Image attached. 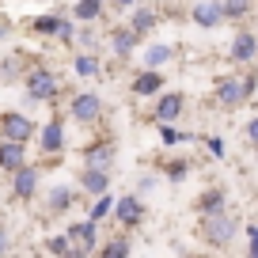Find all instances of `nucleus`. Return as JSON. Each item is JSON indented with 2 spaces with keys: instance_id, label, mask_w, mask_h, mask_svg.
Listing matches in <instances>:
<instances>
[{
  "instance_id": "obj_40",
  "label": "nucleus",
  "mask_w": 258,
  "mask_h": 258,
  "mask_svg": "<svg viewBox=\"0 0 258 258\" xmlns=\"http://www.w3.org/2000/svg\"><path fill=\"white\" fill-rule=\"evenodd\" d=\"M64 258H91V254L84 247H69V254H64Z\"/></svg>"
},
{
  "instance_id": "obj_2",
  "label": "nucleus",
  "mask_w": 258,
  "mask_h": 258,
  "mask_svg": "<svg viewBox=\"0 0 258 258\" xmlns=\"http://www.w3.org/2000/svg\"><path fill=\"white\" fill-rule=\"evenodd\" d=\"M23 91H27L31 103H53V99L61 95V80L53 76L49 64H34V69H27V76H23Z\"/></svg>"
},
{
  "instance_id": "obj_20",
  "label": "nucleus",
  "mask_w": 258,
  "mask_h": 258,
  "mask_svg": "<svg viewBox=\"0 0 258 258\" xmlns=\"http://www.w3.org/2000/svg\"><path fill=\"white\" fill-rule=\"evenodd\" d=\"M220 209H228V190L224 186H209V190H202L194 198V213H198V217H209V213H220Z\"/></svg>"
},
{
  "instance_id": "obj_17",
  "label": "nucleus",
  "mask_w": 258,
  "mask_h": 258,
  "mask_svg": "<svg viewBox=\"0 0 258 258\" xmlns=\"http://www.w3.org/2000/svg\"><path fill=\"white\" fill-rule=\"evenodd\" d=\"M64 235H69L73 247H84L88 254H95V247H99V224H91V220H73Z\"/></svg>"
},
{
  "instance_id": "obj_43",
  "label": "nucleus",
  "mask_w": 258,
  "mask_h": 258,
  "mask_svg": "<svg viewBox=\"0 0 258 258\" xmlns=\"http://www.w3.org/2000/svg\"><path fill=\"white\" fill-rule=\"evenodd\" d=\"M254 152H258V148H254Z\"/></svg>"
},
{
  "instance_id": "obj_18",
  "label": "nucleus",
  "mask_w": 258,
  "mask_h": 258,
  "mask_svg": "<svg viewBox=\"0 0 258 258\" xmlns=\"http://www.w3.org/2000/svg\"><path fill=\"white\" fill-rule=\"evenodd\" d=\"M190 19L198 27H205V31H217V27H224V12H220V0H198L190 8Z\"/></svg>"
},
{
  "instance_id": "obj_33",
  "label": "nucleus",
  "mask_w": 258,
  "mask_h": 258,
  "mask_svg": "<svg viewBox=\"0 0 258 258\" xmlns=\"http://www.w3.org/2000/svg\"><path fill=\"white\" fill-rule=\"evenodd\" d=\"M53 38H57V42H76V23H73V19H61Z\"/></svg>"
},
{
  "instance_id": "obj_24",
  "label": "nucleus",
  "mask_w": 258,
  "mask_h": 258,
  "mask_svg": "<svg viewBox=\"0 0 258 258\" xmlns=\"http://www.w3.org/2000/svg\"><path fill=\"white\" fill-rule=\"evenodd\" d=\"M129 254H133V247H129L125 235H110L106 243L95 247V258H129Z\"/></svg>"
},
{
  "instance_id": "obj_30",
  "label": "nucleus",
  "mask_w": 258,
  "mask_h": 258,
  "mask_svg": "<svg viewBox=\"0 0 258 258\" xmlns=\"http://www.w3.org/2000/svg\"><path fill=\"white\" fill-rule=\"evenodd\" d=\"M239 84H243V95H247V103H250L254 91H258V64H247V73L239 76Z\"/></svg>"
},
{
  "instance_id": "obj_36",
  "label": "nucleus",
  "mask_w": 258,
  "mask_h": 258,
  "mask_svg": "<svg viewBox=\"0 0 258 258\" xmlns=\"http://www.w3.org/2000/svg\"><path fill=\"white\" fill-rule=\"evenodd\" d=\"M247 239H250L247 258H258V224H250V228H247Z\"/></svg>"
},
{
  "instance_id": "obj_14",
  "label": "nucleus",
  "mask_w": 258,
  "mask_h": 258,
  "mask_svg": "<svg viewBox=\"0 0 258 258\" xmlns=\"http://www.w3.org/2000/svg\"><path fill=\"white\" fill-rule=\"evenodd\" d=\"M160 19H163V16L152 8V4H133V12H129V23H125V27L137 34V38H148V34L160 27Z\"/></svg>"
},
{
  "instance_id": "obj_10",
  "label": "nucleus",
  "mask_w": 258,
  "mask_h": 258,
  "mask_svg": "<svg viewBox=\"0 0 258 258\" xmlns=\"http://www.w3.org/2000/svg\"><path fill=\"white\" fill-rule=\"evenodd\" d=\"M213 103L220 106V110H239L243 103H247V95H243V84L239 76H220L217 84H213Z\"/></svg>"
},
{
  "instance_id": "obj_41",
  "label": "nucleus",
  "mask_w": 258,
  "mask_h": 258,
  "mask_svg": "<svg viewBox=\"0 0 258 258\" xmlns=\"http://www.w3.org/2000/svg\"><path fill=\"white\" fill-rule=\"evenodd\" d=\"M106 4H110V8H133L137 0H106Z\"/></svg>"
},
{
  "instance_id": "obj_37",
  "label": "nucleus",
  "mask_w": 258,
  "mask_h": 258,
  "mask_svg": "<svg viewBox=\"0 0 258 258\" xmlns=\"http://www.w3.org/2000/svg\"><path fill=\"white\" fill-rule=\"evenodd\" d=\"M205 148H209L217 160H224V141H220V137H205Z\"/></svg>"
},
{
  "instance_id": "obj_4",
  "label": "nucleus",
  "mask_w": 258,
  "mask_h": 258,
  "mask_svg": "<svg viewBox=\"0 0 258 258\" xmlns=\"http://www.w3.org/2000/svg\"><path fill=\"white\" fill-rule=\"evenodd\" d=\"M110 217L118 220L121 228H141V224H145V217H148L145 198H137V194H121V198H114Z\"/></svg>"
},
{
  "instance_id": "obj_7",
  "label": "nucleus",
  "mask_w": 258,
  "mask_h": 258,
  "mask_svg": "<svg viewBox=\"0 0 258 258\" xmlns=\"http://www.w3.org/2000/svg\"><path fill=\"white\" fill-rule=\"evenodd\" d=\"M182 110H186V95L182 91H175V88H163L160 95H156V106H152V121H160V125H175L178 118H182Z\"/></svg>"
},
{
  "instance_id": "obj_8",
  "label": "nucleus",
  "mask_w": 258,
  "mask_h": 258,
  "mask_svg": "<svg viewBox=\"0 0 258 258\" xmlns=\"http://www.w3.org/2000/svg\"><path fill=\"white\" fill-rule=\"evenodd\" d=\"M38 182H42V167L38 163H23L19 171H12V198L16 202H34Z\"/></svg>"
},
{
  "instance_id": "obj_16",
  "label": "nucleus",
  "mask_w": 258,
  "mask_h": 258,
  "mask_svg": "<svg viewBox=\"0 0 258 258\" xmlns=\"http://www.w3.org/2000/svg\"><path fill=\"white\" fill-rule=\"evenodd\" d=\"M114 152H118V145H114L110 137L99 141V145H88L84 148V167H99V171H114Z\"/></svg>"
},
{
  "instance_id": "obj_12",
  "label": "nucleus",
  "mask_w": 258,
  "mask_h": 258,
  "mask_svg": "<svg viewBox=\"0 0 258 258\" xmlns=\"http://www.w3.org/2000/svg\"><path fill=\"white\" fill-rule=\"evenodd\" d=\"M103 46L110 49L114 57H118V61H129V57L137 53V46H141V38L133 31H129L125 23L121 27H110V31H106V38H103Z\"/></svg>"
},
{
  "instance_id": "obj_42",
  "label": "nucleus",
  "mask_w": 258,
  "mask_h": 258,
  "mask_svg": "<svg viewBox=\"0 0 258 258\" xmlns=\"http://www.w3.org/2000/svg\"><path fill=\"white\" fill-rule=\"evenodd\" d=\"M4 38H8V23H0V42H4Z\"/></svg>"
},
{
  "instance_id": "obj_21",
  "label": "nucleus",
  "mask_w": 258,
  "mask_h": 258,
  "mask_svg": "<svg viewBox=\"0 0 258 258\" xmlns=\"http://www.w3.org/2000/svg\"><path fill=\"white\" fill-rule=\"evenodd\" d=\"M27 163V145H19V141H0V171H19Z\"/></svg>"
},
{
  "instance_id": "obj_3",
  "label": "nucleus",
  "mask_w": 258,
  "mask_h": 258,
  "mask_svg": "<svg viewBox=\"0 0 258 258\" xmlns=\"http://www.w3.org/2000/svg\"><path fill=\"white\" fill-rule=\"evenodd\" d=\"M103 95L99 91H76L73 99H69V118L76 121V125H84V129H91V125H99L103 121Z\"/></svg>"
},
{
  "instance_id": "obj_13",
  "label": "nucleus",
  "mask_w": 258,
  "mask_h": 258,
  "mask_svg": "<svg viewBox=\"0 0 258 258\" xmlns=\"http://www.w3.org/2000/svg\"><path fill=\"white\" fill-rule=\"evenodd\" d=\"M163 88H167V76L152 73V69H137V76L129 80V95H137V99H156Z\"/></svg>"
},
{
  "instance_id": "obj_38",
  "label": "nucleus",
  "mask_w": 258,
  "mask_h": 258,
  "mask_svg": "<svg viewBox=\"0 0 258 258\" xmlns=\"http://www.w3.org/2000/svg\"><path fill=\"white\" fill-rule=\"evenodd\" d=\"M243 133H247V141H250V145L258 148V114H254V118L247 121V129H243Z\"/></svg>"
},
{
  "instance_id": "obj_32",
  "label": "nucleus",
  "mask_w": 258,
  "mask_h": 258,
  "mask_svg": "<svg viewBox=\"0 0 258 258\" xmlns=\"http://www.w3.org/2000/svg\"><path fill=\"white\" fill-rule=\"evenodd\" d=\"M69 247H73V243H69V235H49V239H46V250H49L53 258H64V254H69Z\"/></svg>"
},
{
  "instance_id": "obj_9",
  "label": "nucleus",
  "mask_w": 258,
  "mask_h": 258,
  "mask_svg": "<svg viewBox=\"0 0 258 258\" xmlns=\"http://www.w3.org/2000/svg\"><path fill=\"white\" fill-rule=\"evenodd\" d=\"M34 137H38L42 152H46L49 160H57V156L64 152V118L61 114H49V121H42Z\"/></svg>"
},
{
  "instance_id": "obj_26",
  "label": "nucleus",
  "mask_w": 258,
  "mask_h": 258,
  "mask_svg": "<svg viewBox=\"0 0 258 258\" xmlns=\"http://www.w3.org/2000/svg\"><path fill=\"white\" fill-rule=\"evenodd\" d=\"M19 76H27V57H4L0 61V84H16Z\"/></svg>"
},
{
  "instance_id": "obj_35",
  "label": "nucleus",
  "mask_w": 258,
  "mask_h": 258,
  "mask_svg": "<svg viewBox=\"0 0 258 258\" xmlns=\"http://www.w3.org/2000/svg\"><path fill=\"white\" fill-rule=\"evenodd\" d=\"M160 141L163 145H178V141H186V133H178L175 125H160Z\"/></svg>"
},
{
  "instance_id": "obj_11",
  "label": "nucleus",
  "mask_w": 258,
  "mask_h": 258,
  "mask_svg": "<svg viewBox=\"0 0 258 258\" xmlns=\"http://www.w3.org/2000/svg\"><path fill=\"white\" fill-rule=\"evenodd\" d=\"M76 198H80V190L73 182H53L46 190V217H64L76 205Z\"/></svg>"
},
{
  "instance_id": "obj_34",
  "label": "nucleus",
  "mask_w": 258,
  "mask_h": 258,
  "mask_svg": "<svg viewBox=\"0 0 258 258\" xmlns=\"http://www.w3.org/2000/svg\"><path fill=\"white\" fill-rule=\"evenodd\" d=\"M156 186H160V178H156V175H137V198H145V194H152Z\"/></svg>"
},
{
  "instance_id": "obj_19",
  "label": "nucleus",
  "mask_w": 258,
  "mask_h": 258,
  "mask_svg": "<svg viewBox=\"0 0 258 258\" xmlns=\"http://www.w3.org/2000/svg\"><path fill=\"white\" fill-rule=\"evenodd\" d=\"M80 194H88V198H103V194H110V171H99V167H80Z\"/></svg>"
},
{
  "instance_id": "obj_29",
  "label": "nucleus",
  "mask_w": 258,
  "mask_h": 258,
  "mask_svg": "<svg viewBox=\"0 0 258 258\" xmlns=\"http://www.w3.org/2000/svg\"><path fill=\"white\" fill-rule=\"evenodd\" d=\"M110 209H114V198H110V194H103V198H95V205H91L88 220H91V224H103V220L110 217Z\"/></svg>"
},
{
  "instance_id": "obj_27",
  "label": "nucleus",
  "mask_w": 258,
  "mask_h": 258,
  "mask_svg": "<svg viewBox=\"0 0 258 258\" xmlns=\"http://www.w3.org/2000/svg\"><path fill=\"white\" fill-rule=\"evenodd\" d=\"M160 175L167 178V182H182V178L190 175V163H186V160H163L160 163Z\"/></svg>"
},
{
  "instance_id": "obj_31",
  "label": "nucleus",
  "mask_w": 258,
  "mask_h": 258,
  "mask_svg": "<svg viewBox=\"0 0 258 258\" xmlns=\"http://www.w3.org/2000/svg\"><path fill=\"white\" fill-rule=\"evenodd\" d=\"M76 38H80L84 53H99V46H103V42H99V34L91 31V27H80V31H76Z\"/></svg>"
},
{
  "instance_id": "obj_22",
  "label": "nucleus",
  "mask_w": 258,
  "mask_h": 258,
  "mask_svg": "<svg viewBox=\"0 0 258 258\" xmlns=\"http://www.w3.org/2000/svg\"><path fill=\"white\" fill-rule=\"evenodd\" d=\"M220 12H224V23H247L254 16V0H220Z\"/></svg>"
},
{
  "instance_id": "obj_39",
  "label": "nucleus",
  "mask_w": 258,
  "mask_h": 258,
  "mask_svg": "<svg viewBox=\"0 0 258 258\" xmlns=\"http://www.w3.org/2000/svg\"><path fill=\"white\" fill-rule=\"evenodd\" d=\"M8 250H12V235L0 228V258H8Z\"/></svg>"
},
{
  "instance_id": "obj_28",
  "label": "nucleus",
  "mask_w": 258,
  "mask_h": 258,
  "mask_svg": "<svg viewBox=\"0 0 258 258\" xmlns=\"http://www.w3.org/2000/svg\"><path fill=\"white\" fill-rule=\"evenodd\" d=\"M57 23H61V16H53V12H49V16H34V19H31V31L42 34V38H53V34H57Z\"/></svg>"
},
{
  "instance_id": "obj_23",
  "label": "nucleus",
  "mask_w": 258,
  "mask_h": 258,
  "mask_svg": "<svg viewBox=\"0 0 258 258\" xmlns=\"http://www.w3.org/2000/svg\"><path fill=\"white\" fill-rule=\"evenodd\" d=\"M106 12V0H76L73 4V23H95Z\"/></svg>"
},
{
  "instance_id": "obj_5",
  "label": "nucleus",
  "mask_w": 258,
  "mask_h": 258,
  "mask_svg": "<svg viewBox=\"0 0 258 258\" xmlns=\"http://www.w3.org/2000/svg\"><path fill=\"white\" fill-rule=\"evenodd\" d=\"M34 133H38V125H34L23 110H4L0 114V141H19V145H27Z\"/></svg>"
},
{
  "instance_id": "obj_15",
  "label": "nucleus",
  "mask_w": 258,
  "mask_h": 258,
  "mask_svg": "<svg viewBox=\"0 0 258 258\" xmlns=\"http://www.w3.org/2000/svg\"><path fill=\"white\" fill-rule=\"evenodd\" d=\"M175 57H178V46H171V42H152V46L141 53V69L163 73L167 64H175Z\"/></svg>"
},
{
  "instance_id": "obj_1",
  "label": "nucleus",
  "mask_w": 258,
  "mask_h": 258,
  "mask_svg": "<svg viewBox=\"0 0 258 258\" xmlns=\"http://www.w3.org/2000/svg\"><path fill=\"white\" fill-rule=\"evenodd\" d=\"M198 235H202L205 247H232V239L239 235V217H235L232 209H220V213H209V217H202V224H198Z\"/></svg>"
},
{
  "instance_id": "obj_25",
  "label": "nucleus",
  "mask_w": 258,
  "mask_h": 258,
  "mask_svg": "<svg viewBox=\"0 0 258 258\" xmlns=\"http://www.w3.org/2000/svg\"><path fill=\"white\" fill-rule=\"evenodd\" d=\"M73 73L91 80V76H103V64H99V53H76L73 57Z\"/></svg>"
},
{
  "instance_id": "obj_6",
  "label": "nucleus",
  "mask_w": 258,
  "mask_h": 258,
  "mask_svg": "<svg viewBox=\"0 0 258 258\" xmlns=\"http://www.w3.org/2000/svg\"><path fill=\"white\" fill-rule=\"evenodd\" d=\"M228 61L232 64H254L258 61V31L250 27H239L228 42Z\"/></svg>"
}]
</instances>
